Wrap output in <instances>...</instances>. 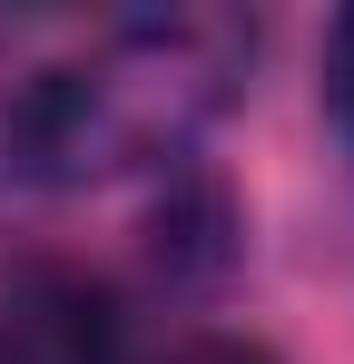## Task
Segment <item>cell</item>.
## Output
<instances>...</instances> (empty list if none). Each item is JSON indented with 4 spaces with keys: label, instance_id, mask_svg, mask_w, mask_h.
I'll return each mask as SVG.
<instances>
[{
    "label": "cell",
    "instance_id": "1",
    "mask_svg": "<svg viewBox=\"0 0 354 364\" xmlns=\"http://www.w3.org/2000/svg\"><path fill=\"white\" fill-rule=\"evenodd\" d=\"M256 69V20L236 10H158V20H109L69 60L30 69L10 99L0 148L20 178L50 187H99L128 168H177L227 99Z\"/></svg>",
    "mask_w": 354,
    "mask_h": 364
},
{
    "label": "cell",
    "instance_id": "2",
    "mask_svg": "<svg viewBox=\"0 0 354 364\" xmlns=\"http://www.w3.org/2000/svg\"><path fill=\"white\" fill-rule=\"evenodd\" d=\"M325 119L345 128V148H354V10L325 30Z\"/></svg>",
    "mask_w": 354,
    "mask_h": 364
},
{
    "label": "cell",
    "instance_id": "3",
    "mask_svg": "<svg viewBox=\"0 0 354 364\" xmlns=\"http://www.w3.org/2000/svg\"><path fill=\"white\" fill-rule=\"evenodd\" d=\"M168 364H276V345H256V335H187Z\"/></svg>",
    "mask_w": 354,
    "mask_h": 364
}]
</instances>
